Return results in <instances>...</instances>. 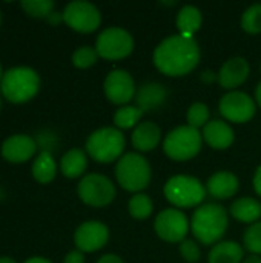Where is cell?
I'll use <instances>...</instances> for the list:
<instances>
[{
	"instance_id": "cell-2",
	"label": "cell",
	"mask_w": 261,
	"mask_h": 263,
	"mask_svg": "<svg viewBox=\"0 0 261 263\" xmlns=\"http://www.w3.org/2000/svg\"><path fill=\"white\" fill-rule=\"evenodd\" d=\"M228 225V213L218 203H206L198 206L191 220L192 234L203 245H217V242L225 236Z\"/></svg>"
},
{
	"instance_id": "cell-28",
	"label": "cell",
	"mask_w": 261,
	"mask_h": 263,
	"mask_svg": "<svg viewBox=\"0 0 261 263\" xmlns=\"http://www.w3.org/2000/svg\"><path fill=\"white\" fill-rule=\"evenodd\" d=\"M242 28L249 34L261 32V5H252L248 8L242 17Z\"/></svg>"
},
{
	"instance_id": "cell-36",
	"label": "cell",
	"mask_w": 261,
	"mask_h": 263,
	"mask_svg": "<svg viewBox=\"0 0 261 263\" xmlns=\"http://www.w3.org/2000/svg\"><path fill=\"white\" fill-rule=\"evenodd\" d=\"M254 190H255V193L261 197V165L257 168L255 176H254Z\"/></svg>"
},
{
	"instance_id": "cell-6",
	"label": "cell",
	"mask_w": 261,
	"mask_h": 263,
	"mask_svg": "<svg viewBox=\"0 0 261 263\" xmlns=\"http://www.w3.org/2000/svg\"><path fill=\"white\" fill-rule=\"evenodd\" d=\"M165 197L177 208H194L198 206L206 197L205 185L191 176H174L163 188Z\"/></svg>"
},
{
	"instance_id": "cell-23",
	"label": "cell",
	"mask_w": 261,
	"mask_h": 263,
	"mask_svg": "<svg viewBox=\"0 0 261 263\" xmlns=\"http://www.w3.org/2000/svg\"><path fill=\"white\" fill-rule=\"evenodd\" d=\"M245 251L243 248L235 242H220L214 245L208 256L209 263H240L243 260Z\"/></svg>"
},
{
	"instance_id": "cell-13",
	"label": "cell",
	"mask_w": 261,
	"mask_h": 263,
	"mask_svg": "<svg viewBox=\"0 0 261 263\" xmlns=\"http://www.w3.org/2000/svg\"><path fill=\"white\" fill-rule=\"evenodd\" d=\"M105 94L109 102L125 105L135 97V83L132 76L125 69H114L105 79Z\"/></svg>"
},
{
	"instance_id": "cell-27",
	"label": "cell",
	"mask_w": 261,
	"mask_h": 263,
	"mask_svg": "<svg viewBox=\"0 0 261 263\" xmlns=\"http://www.w3.org/2000/svg\"><path fill=\"white\" fill-rule=\"evenodd\" d=\"M154 205L152 200L149 199V196L146 194H135L131 197L129 203H128V211L129 214L137 219V220H145L152 214Z\"/></svg>"
},
{
	"instance_id": "cell-8",
	"label": "cell",
	"mask_w": 261,
	"mask_h": 263,
	"mask_svg": "<svg viewBox=\"0 0 261 263\" xmlns=\"http://www.w3.org/2000/svg\"><path fill=\"white\" fill-rule=\"evenodd\" d=\"M134 49L132 35L123 28H108L100 32L95 42V51L102 59L120 60L128 57Z\"/></svg>"
},
{
	"instance_id": "cell-38",
	"label": "cell",
	"mask_w": 261,
	"mask_h": 263,
	"mask_svg": "<svg viewBox=\"0 0 261 263\" xmlns=\"http://www.w3.org/2000/svg\"><path fill=\"white\" fill-rule=\"evenodd\" d=\"M48 20H49L51 25H57L60 20H63V14L60 15V14H57V12H51V14L48 15Z\"/></svg>"
},
{
	"instance_id": "cell-4",
	"label": "cell",
	"mask_w": 261,
	"mask_h": 263,
	"mask_svg": "<svg viewBox=\"0 0 261 263\" xmlns=\"http://www.w3.org/2000/svg\"><path fill=\"white\" fill-rule=\"evenodd\" d=\"M115 179L123 190L138 194L151 182V166L142 154L128 153L117 162Z\"/></svg>"
},
{
	"instance_id": "cell-12",
	"label": "cell",
	"mask_w": 261,
	"mask_h": 263,
	"mask_svg": "<svg viewBox=\"0 0 261 263\" xmlns=\"http://www.w3.org/2000/svg\"><path fill=\"white\" fill-rule=\"evenodd\" d=\"M218 109L226 120L232 123H246L255 116L257 105L248 94L242 91H231L222 97Z\"/></svg>"
},
{
	"instance_id": "cell-25",
	"label": "cell",
	"mask_w": 261,
	"mask_h": 263,
	"mask_svg": "<svg viewBox=\"0 0 261 263\" xmlns=\"http://www.w3.org/2000/svg\"><path fill=\"white\" fill-rule=\"evenodd\" d=\"M57 173L55 160L49 151H42L32 163V176L40 183H49Z\"/></svg>"
},
{
	"instance_id": "cell-7",
	"label": "cell",
	"mask_w": 261,
	"mask_h": 263,
	"mask_svg": "<svg viewBox=\"0 0 261 263\" xmlns=\"http://www.w3.org/2000/svg\"><path fill=\"white\" fill-rule=\"evenodd\" d=\"M203 136L198 129L185 125L172 129L163 142L165 154L177 162H185L194 159L202 149Z\"/></svg>"
},
{
	"instance_id": "cell-31",
	"label": "cell",
	"mask_w": 261,
	"mask_h": 263,
	"mask_svg": "<svg viewBox=\"0 0 261 263\" xmlns=\"http://www.w3.org/2000/svg\"><path fill=\"white\" fill-rule=\"evenodd\" d=\"M97 59H98V54H97L95 48H91V46H80L72 54V63H74V66L82 68V69L92 66L97 62Z\"/></svg>"
},
{
	"instance_id": "cell-20",
	"label": "cell",
	"mask_w": 261,
	"mask_h": 263,
	"mask_svg": "<svg viewBox=\"0 0 261 263\" xmlns=\"http://www.w3.org/2000/svg\"><path fill=\"white\" fill-rule=\"evenodd\" d=\"M162 139V131L157 123L154 122H143L138 123L132 133V145L137 151L148 153L157 148Z\"/></svg>"
},
{
	"instance_id": "cell-19",
	"label": "cell",
	"mask_w": 261,
	"mask_h": 263,
	"mask_svg": "<svg viewBox=\"0 0 261 263\" xmlns=\"http://www.w3.org/2000/svg\"><path fill=\"white\" fill-rule=\"evenodd\" d=\"M205 142L214 149H226L234 143V131L223 120H211L202 133Z\"/></svg>"
},
{
	"instance_id": "cell-15",
	"label": "cell",
	"mask_w": 261,
	"mask_h": 263,
	"mask_svg": "<svg viewBox=\"0 0 261 263\" xmlns=\"http://www.w3.org/2000/svg\"><path fill=\"white\" fill-rule=\"evenodd\" d=\"M35 142L26 134H15L8 137L2 145V156L11 163H23L35 153Z\"/></svg>"
},
{
	"instance_id": "cell-5",
	"label": "cell",
	"mask_w": 261,
	"mask_h": 263,
	"mask_svg": "<svg viewBox=\"0 0 261 263\" xmlns=\"http://www.w3.org/2000/svg\"><path fill=\"white\" fill-rule=\"evenodd\" d=\"M125 136L117 128H100L86 140V151L98 163H111L125 151Z\"/></svg>"
},
{
	"instance_id": "cell-16",
	"label": "cell",
	"mask_w": 261,
	"mask_h": 263,
	"mask_svg": "<svg viewBox=\"0 0 261 263\" xmlns=\"http://www.w3.org/2000/svg\"><path fill=\"white\" fill-rule=\"evenodd\" d=\"M249 77V63L243 57H232L223 63L218 72V83L225 89H235Z\"/></svg>"
},
{
	"instance_id": "cell-11",
	"label": "cell",
	"mask_w": 261,
	"mask_h": 263,
	"mask_svg": "<svg viewBox=\"0 0 261 263\" xmlns=\"http://www.w3.org/2000/svg\"><path fill=\"white\" fill-rule=\"evenodd\" d=\"M154 230L162 240L169 243H177V242L182 243L188 234L189 220L186 214L182 213L180 210L168 208L158 213V216L155 217Z\"/></svg>"
},
{
	"instance_id": "cell-24",
	"label": "cell",
	"mask_w": 261,
	"mask_h": 263,
	"mask_svg": "<svg viewBox=\"0 0 261 263\" xmlns=\"http://www.w3.org/2000/svg\"><path fill=\"white\" fill-rule=\"evenodd\" d=\"M86 166H88V157L85 151L78 148L69 149L60 160V170L63 176L68 179L80 177L86 171Z\"/></svg>"
},
{
	"instance_id": "cell-37",
	"label": "cell",
	"mask_w": 261,
	"mask_h": 263,
	"mask_svg": "<svg viewBox=\"0 0 261 263\" xmlns=\"http://www.w3.org/2000/svg\"><path fill=\"white\" fill-rule=\"evenodd\" d=\"M202 80H203L205 83H212V82L218 80V74H215L214 71H205V72L202 74Z\"/></svg>"
},
{
	"instance_id": "cell-3",
	"label": "cell",
	"mask_w": 261,
	"mask_h": 263,
	"mask_svg": "<svg viewBox=\"0 0 261 263\" xmlns=\"http://www.w3.org/2000/svg\"><path fill=\"white\" fill-rule=\"evenodd\" d=\"M2 94L12 103H23L32 99L38 88V74L28 66H15L8 69L0 82Z\"/></svg>"
},
{
	"instance_id": "cell-40",
	"label": "cell",
	"mask_w": 261,
	"mask_h": 263,
	"mask_svg": "<svg viewBox=\"0 0 261 263\" xmlns=\"http://www.w3.org/2000/svg\"><path fill=\"white\" fill-rule=\"evenodd\" d=\"M243 263H261V259L260 256H249V257H246L245 260H243Z\"/></svg>"
},
{
	"instance_id": "cell-17",
	"label": "cell",
	"mask_w": 261,
	"mask_h": 263,
	"mask_svg": "<svg viewBox=\"0 0 261 263\" xmlns=\"http://www.w3.org/2000/svg\"><path fill=\"white\" fill-rule=\"evenodd\" d=\"M134 99L137 102L135 106L140 108L143 112L145 111H155L166 102L168 91L158 82H148V83H143L137 89Z\"/></svg>"
},
{
	"instance_id": "cell-26",
	"label": "cell",
	"mask_w": 261,
	"mask_h": 263,
	"mask_svg": "<svg viewBox=\"0 0 261 263\" xmlns=\"http://www.w3.org/2000/svg\"><path fill=\"white\" fill-rule=\"evenodd\" d=\"M143 116V111L137 106H122L114 114V123L117 129H129L135 126Z\"/></svg>"
},
{
	"instance_id": "cell-35",
	"label": "cell",
	"mask_w": 261,
	"mask_h": 263,
	"mask_svg": "<svg viewBox=\"0 0 261 263\" xmlns=\"http://www.w3.org/2000/svg\"><path fill=\"white\" fill-rule=\"evenodd\" d=\"M97 263H125L118 256H115V254H105V256H102Z\"/></svg>"
},
{
	"instance_id": "cell-9",
	"label": "cell",
	"mask_w": 261,
	"mask_h": 263,
	"mask_svg": "<svg viewBox=\"0 0 261 263\" xmlns=\"http://www.w3.org/2000/svg\"><path fill=\"white\" fill-rule=\"evenodd\" d=\"M77 193L83 203L95 208L106 206L115 199V186L102 174L85 176L77 186Z\"/></svg>"
},
{
	"instance_id": "cell-14",
	"label": "cell",
	"mask_w": 261,
	"mask_h": 263,
	"mask_svg": "<svg viewBox=\"0 0 261 263\" xmlns=\"http://www.w3.org/2000/svg\"><path fill=\"white\" fill-rule=\"evenodd\" d=\"M109 239V230L105 223L97 220H89L82 223L74 234V242L78 251L94 253L102 250Z\"/></svg>"
},
{
	"instance_id": "cell-44",
	"label": "cell",
	"mask_w": 261,
	"mask_h": 263,
	"mask_svg": "<svg viewBox=\"0 0 261 263\" xmlns=\"http://www.w3.org/2000/svg\"><path fill=\"white\" fill-rule=\"evenodd\" d=\"M0 23H2V14H0Z\"/></svg>"
},
{
	"instance_id": "cell-33",
	"label": "cell",
	"mask_w": 261,
	"mask_h": 263,
	"mask_svg": "<svg viewBox=\"0 0 261 263\" xmlns=\"http://www.w3.org/2000/svg\"><path fill=\"white\" fill-rule=\"evenodd\" d=\"M180 254H182V257H183L186 262L189 263L198 262V260H200V256H202L198 245H197L194 240H188V239H185V240L180 243Z\"/></svg>"
},
{
	"instance_id": "cell-18",
	"label": "cell",
	"mask_w": 261,
	"mask_h": 263,
	"mask_svg": "<svg viewBox=\"0 0 261 263\" xmlns=\"http://www.w3.org/2000/svg\"><path fill=\"white\" fill-rule=\"evenodd\" d=\"M238 188V179L231 171H217L209 177L206 183V191L211 194V197L217 200L231 199L232 196H235Z\"/></svg>"
},
{
	"instance_id": "cell-43",
	"label": "cell",
	"mask_w": 261,
	"mask_h": 263,
	"mask_svg": "<svg viewBox=\"0 0 261 263\" xmlns=\"http://www.w3.org/2000/svg\"><path fill=\"white\" fill-rule=\"evenodd\" d=\"M2 77H3V72H2V65H0V82H2Z\"/></svg>"
},
{
	"instance_id": "cell-1",
	"label": "cell",
	"mask_w": 261,
	"mask_h": 263,
	"mask_svg": "<svg viewBox=\"0 0 261 263\" xmlns=\"http://www.w3.org/2000/svg\"><path fill=\"white\" fill-rule=\"evenodd\" d=\"M154 65L169 77L186 76L195 69L200 60V49L194 39L180 34L166 37L154 51Z\"/></svg>"
},
{
	"instance_id": "cell-21",
	"label": "cell",
	"mask_w": 261,
	"mask_h": 263,
	"mask_svg": "<svg viewBox=\"0 0 261 263\" xmlns=\"http://www.w3.org/2000/svg\"><path fill=\"white\" fill-rule=\"evenodd\" d=\"M231 216L242 223H255L261 217V203L252 197L237 199L231 205Z\"/></svg>"
},
{
	"instance_id": "cell-32",
	"label": "cell",
	"mask_w": 261,
	"mask_h": 263,
	"mask_svg": "<svg viewBox=\"0 0 261 263\" xmlns=\"http://www.w3.org/2000/svg\"><path fill=\"white\" fill-rule=\"evenodd\" d=\"M243 243H245V248L251 253H254L255 256L261 254V222H255L252 223L246 233H245V237H243Z\"/></svg>"
},
{
	"instance_id": "cell-34",
	"label": "cell",
	"mask_w": 261,
	"mask_h": 263,
	"mask_svg": "<svg viewBox=\"0 0 261 263\" xmlns=\"http://www.w3.org/2000/svg\"><path fill=\"white\" fill-rule=\"evenodd\" d=\"M63 263H85V256L82 251H71L69 254H66Z\"/></svg>"
},
{
	"instance_id": "cell-41",
	"label": "cell",
	"mask_w": 261,
	"mask_h": 263,
	"mask_svg": "<svg viewBox=\"0 0 261 263\" xmlns=\"http://www.w3.org/2000/svg\"><path fill=\"white\" fill-rule=\"evenodd\" d=\"M255 100H257L258 106L261 108V82L257 85V89H255Z\"/></svg>"
},
{
	"instance_id": "cell-45",
	"label": "cell",
	"mask_w": 261,
	"mask_h": 263,
	"mask_svg": "<svg viewBox=\"0 0 261 263\" xmlns=\"http://www.w3.org/2000/svg\"><path fill=\"white\" fill-rule=\"evenodd\" d=\"M0 108H2V100H0Z\"/></svg>"
},
{
	"instance_id": "cell-30",
	"label": "cell",
	"mask_w": 261,
	"mask_h": 263,
	"mask_svg": "<svg viewBox=\"0 0 261 263\" xmlns=\"http://www.w3.org/2000/svg\"><path fill=\"white\" fill-rule=\"evenodd\" d=\"M20 6L28 15L48 17L54 9V2L52 0H23Z\"/></svg>"
},
{
	"instance_id": "cell-42",
	"label": "cell",
	"mask_w": 261,
	"mask_h": 263,
	"mask_svg": "<svg viewBox=\"0 0 261 263\" xmlns=\"http://www.w3.org/2000/svg\"><path fill=\"white\" fill-rule=\"evenodd\" d=\"M0 263H17L11 257H0Z\"/></svg>"
},
{
	"instance_id": "cell-39",
	"label": "cell",
	"mask_w": 261,
	"mask_h": 263,
	"mask_svg": "<svg viewBox=\"0 0 261 263\" xmlns=\"http://www.w3.org/2000/svg\"><path fill=\"white\" fill-rule=\"evenodd\" d=\"M25 263H51L48 259H43V257H31L28 259Z\"/></svg>"
},
{
	"instance_id": "cell-22",
	"label": "cell",
	"mask_w": 261,
	"mask_h": 263,
	"mask_svg": "<svg viewBox=\"0 0 261 263\" xmlns=\"http://www.w3.org/2000/svg\"><path fill=\"white\" fill-rule=\"evenodd\" d=\"M202 26V12L198 8L192 5L183 6L177 14V28L180 31V35L192 39L194 34Z\"/></svg>"
},
{
	"instance_id": "cell-29",
	"label": "cell",
	"mask_w": 261,
	"mask_h": 263,
	"mask_svg": "<svg viewBox=\"0 0 261 263\" xmlns=\"http://www.w3.org/2000/svg\"><path fill=\"white\" fill-rule=\"evenodd\" d=\"M186 119H188V125L198 129V128H205L206 123L209 122V109L205 103H192L191 108L188 109V114H186Z\"/></svg>"
},
{
	"instance_id": "cell-10",
	"label": "cell",
	"mask_w": 261,
	"mask_h": 263,
	"mask_svg": "<svg viewBox=\"0 0 261 263\" xmlns=\"http://www.w3.org/2000/svg\"><path fill=\"white\" fill-rule=\"evenodd\" d=\"M63 22L77 32H94L102 22L100 11L89 2L75 0L65 6Z\"/></svg>"
}]
</instances>
